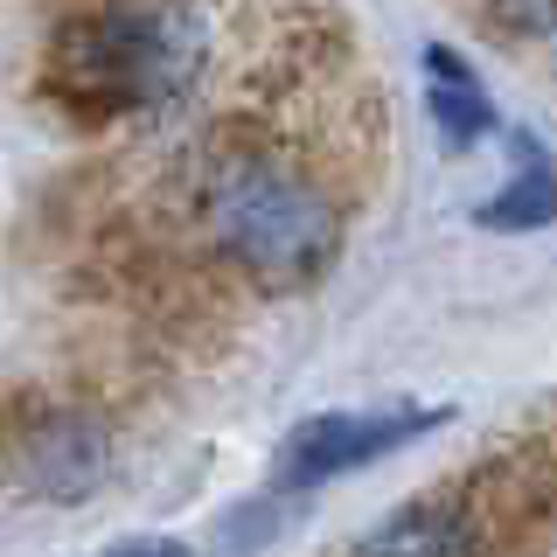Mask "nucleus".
<instances>
[{"label":"nucleus","instance_id":"f257e3e1","mask_svg":"<svg viewBox=\"0 0 557 557\" xmlns=\"http://www.w3.org/2000/svg\"><path fill=\"white\" fill-rule=\"evenodd\" d=\"M196 216L216 258L265 293L313 286L342 251V216L327 188L265 139H216L196 168Z\"/></svg>","mask_w":557,"mask_h":557},{"label":"nucleus","instance_id":"f03ea898","mask_svg":"<svg viewBox=\"0 0 557 557\" xmlns=\"http://www.w3.org/2000/svg\"><path fill=\"white\" fill-rule=\"evenodd\" d=\"M209 22L188 0H91L49 35L42 84L77 126L161 112L202 77Z\"/></svg>","mask_w":557,"mask_h":557},{"label":"nucleus","instance_id":"7ed1b4c3","mask_svg":"<svg viewBox=\"0 0 557 557\" xmlns=\"http://www.w3.org/2000/svg\"><path fill=\"white\" fill-rule=\"evenodd\" d=\"M446 411H418V405H370V411H321L307 425H293V440L278 446V481L286 487H313L356 474V467L383 460V453L425 440Z\"/></svg>","mask_w":557,"mask_h":557},{"label":"nucleus","instance_id":"20e7f679","mask_svg":"<svg viewBox=\"0 0 557 557\" xmlns=\"http://www.w3.org/2000/svg\"><path fill=\"white\" fill-rule=\"evenodd\" d=\"M14 474L42 502H84L112 474V440L91 411H35L14 440Z\"/></svg>","mask_w":557,"mask_h":557},{"label":"nucleus","instance_id":"39448f33","mask_svg":"<svg viewBox=\"0 0 557 557\" xmlns=\"http://www.w3.org/2000/svg\"><path fill=\"white\" fill-rule=\"evenodd\" d=\"M348 557H487V550L460 502L432 495V502H405L397 516H383Z\"/></svg>","mask_w":557,"mask_h":557},{"label":"nucleus","instance_id":"423d86ee","mask_svg":"<svg viewBox=\"0 0 557 557\" xmlns=\"http://www.w3.org/2000/svg\"><path fill=\"white\" fill-rule=\"evenodd\" d=\"M425 112H432V126H440L446 147H481V139L495 133V104L481 98V77L467 70L460 49H446V42L425 49Z\"/></svg>","mask_w":557,"mask_h":557},{"label":"nucleus","instance_id":"0eeeda50","mask_svg":"<svg viewBox=\"0 0 557 557\" xmlns=\"http://www.w3.org/2000/svg\"><path fill=\"white\" fill-rule=\"evenodd\" d=\"M509 153H516L509 188H502L495 202H481L474 216L487 231H536V223H557V161L530 133H509Z\"/></svg>","mask_w":557,"mask_h":557},{"label":"nucleus","instance_id":"6e6552de","mask_svg":"<svg viewBox=\"0 0 557 557\" xmlns=\"http://www.w3.org/2000/svg\"><path fill=\"white\" fill-rule=\"evenodd\" d=\"M98 557H196L188 544H174V536H126V544L98 550Z\"/></svg>","mask_w":557,"mask_h":557}]
</instances>
